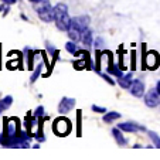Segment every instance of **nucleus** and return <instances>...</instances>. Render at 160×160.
Wrapping results in <instances>:
<instances>
[{"mask_svg": "<svg viewBox=\"0 0 160 160\" xmlns=\"http://www.w3.org/2000/svg\"><path fill=\"white\" fill-rule=\"evenodd\" d=\"M54 20L60 30H62V31L68 30V27L71 24V17L68 14V7L64 3H58L54 7Z\"/></svg>", "mask_w": 160, "mask_h": 160, "instance_id": "f257e3e1", "label": "nucleus"}, {"mask_svg": "<svg viewBox=\"0 0 160 160\" xmlns=\"http://www.w3.org/2000/svg\"><path fill=\"white\" fill-rule=\"evenodd\" d=\"M37 13H38L40 18L45 23H50V21L54 20V9L51 7L48 0H41L37 4Z\"/></svg>", "mask_w": 160, "mask_h": 160, "instance_id": "f03ea898", "label": "nucleus"}, {"mask_svg": "<svg viewBox=\"0 0 160 160\" xmlns=\"http://www.w3.org/2000/svg\"><path fill=\"white\" fill-rule=\"evenodd\" d=\"M52 129H54L55 135L65 136V135H68V133H70V130H71V122L68 121L67 118H58L57 121L54 122Z\"/></svg>", "mask_w": 160, "mask_h": 160, "instance_id": "7ed1b4c3", "label": "nucleus"}, {"mask_svg": "<svg viewBox=\"0 0 160 160\" xmlns=\"http://www.w3.org/2000/svg\"><path fill=\"white\" fill-rule=\"evenodd\" d=\"M145 102L148 106H150V108H154V106L159 105V92H157L156 89H150L148 92V94L145 95Z\"/></svg>", "mask_w": 160, "mask_h": 160, "instance_id": "20e7f679", "label": "nucleus"}, {"mask_svg": "<svg viewBox=\"0 0 160 160\" xmlns=\"http://www.w3.org/2000/svg\"><path fill=\"white\" fill-rule=\"evenodd\" d=\"M130 94L136 98L143 97V94H145V84L142 81H139V79L133 81L132 85H130Z\"/></svg>", "mask_w": 160, "mask_h": 160, "instance_id": "39448f33", "label": "nucleus"}, {"mask_svg": "<svg viewBox=\"0 0 160 160\" xmlns=\"http://www.w3.org/2000/svg\"><path fill=\"white\" fill-rule=\"evenodd\" d=\"M74 106H75V99H74V98H62L60 105H58V111H60V113H67V112H70Z\"/></svg>", "mask_w": 160, "mask_h": 160, "instance_id": "423d86ee", "label": "nucleus"}, {"mask_svg": "<svg viewBox=\"0 0 160 160\" xmlns=\"http://www.w3.org/2000/svg\"><path fill=\"white\" fill-rule=\"evenodd\" d=\"M71 21L75 26H78L81 31H85L88 28V26H89V17L88 16H78V17L71 18Z\"/></svg>", "mask_w": 160, "mask_h": 160, "instance_id": "0eeeda50", "label": "nucleus"}, {"mask_svg": "<svg viewBox=\"0 0 160 160\" xmlns=\"http://www.w3.org/2000/svg\"><path fill=\"white\" fill-rule=\"evenodd\" d=\"M6 122H7V125H6V133H4V136H9V138L16 136V132H17V119L10 118Z\"/></svg>", "mask_w": 160, "mask_h": 160, "instance_id": "6e6552de", "label": "nucleus"}, {"mask_svg": "<svg viewBox=\"0 0 160 160\" xmlns=\"http://www.w3.org/2000/svg\"><path fill=\"white\" fill-rule=\"evenodd\" d=\"M67 31H68V37H70L72 41H79V40H81L82 31L79 30L78 26L74 24L72 21H71V24H70V27H68V30H67Z\"/></svg>", "mask_w": 160, "mask_h": 160, "instance_id": "1a4fd4ad", "label": "nucleus"}, {"mask_svg": "<svg viewBox=\"0 0 160 160\" xmlns=\"http://www.w3.org/2000/svg\"><path fill=\"white\" fill-rule=\"evenodd\" d=\"M145 62H146V67H149L150 70H154L157 67V64H159V57H157V54L154 51H150L146 54Z\"/></svg>", "mask_w": 160, "mask_h": 160, "instance_id": "9d476101", "label": "nucleus"}, {"mask_svg": "<svg viewBox=\"0 0 160 160\" xmlns=\"http://www.w3.org/2000/svg\"><path fill=\"white\" fill-rule=\"evenodd\" d=\"M119 129L125 130V132H138V130H145V128L139 126V125H136V123L125 122V123H119Z\"/></svg>", "mask_w": 160, "mask_h": 160, "instance_id": "9b49d317", "label": "nucleus"}, {"mask_svg": "<svg viewBox=\"0 0 160 160\" xmlns=\"http://www.w3.org/2000/svg\"><path fill=\"white\" fill-rule=\"evenodd\" d=\"M118 84L121 85L123 89H128V88H130V85H132V74H126V75L119 77Z\"/></svg>", "mask_w": 160, "mask_h": 160, "instance_id": "f8f14e48", "label": "nucleus"}, {"mask_svg": "<svg viewBox=\"0 0 160 160\" xmlns=\"http://www.w3.org/2000/svg\"><path fill=\"white\" fill-rule=\"evenodd\" d=\"M92 37H94L92 31L88 30V28H87L85 31H82V37H81V40H82V42H84L85 45H92V42H94Z\"/></svg>", "mask_w": 160, "mask_h": 160, "instance_id": "ddd939ff", "label": "nucleus"}, {"mask_svg": "<svg viewBox=\"0 0 160 160\" xmlns=\"http://www.w3.org/2000/svg\"><path fill=\"white\" fill-rule=\"evenodd\" d=\"M12 102H13V98L12 97L3 98V99L0 101V109H2V111H6L7 108H10V106H12Z\"/></svg>", "mask_w": 160, "mask_h": 160, "instance_id": "4468645a", "label": "nucleus"}, {"mask_svg": "<svg viewBox=\"0 0 160 160\" xmlns=\"http://www.w3.org/2000/svg\"><path fill=\"white\" fill-rule=\"evenodd\" d=\"M112 133H113V136H115L116 142H118L119 145H126V139H125L123 136H122L121 130H119V129H113V130H112Z\"/></svg>", "mask_w": 160, "mask_h": 160, "instance_id": "2eb2a0df", "label": "nucleus"}, {"mask_svg": "<svg viewBox=\"0 0 160 160\" xmlns=\"http://www.w3.org/2000/svg\"><path fill=\"white\" fill-rule=\"evenodd\" d=\"M121 118V113H118V112H109V113H105V116H103V121L105 122H112L115 121V119H119Z\"/></svg>", "mask_w": 160, "mask_h": 160, "instance_id": "dca6fc26", "label": "nucleus"}, {"mask_svg": "<svg viewBox=\"0 0 160 160\" xmlns=\"http://www.w3.org/2000/svg\"><path fill=\"white\" fill-rule=\"evenodd\" d=\"M65 48H67V51L68 52H71V54H75L77 52V45H75V41H68L65 44Z\"/></svg>", "mask_w": 160, "mask_h": 160, "instance_id": "f3484780", "label": "nucleus"}, {"mask_svg": "<svg viewBox=\"0 0 160 160\" xmlns=\"http://www.w3.org/2000/svg\"><path fill=\"white\" fill-rule=\"evenodd\" d=\"M149 136H150V139L153 140V143L156 145V148H160V138L157 136L156 132H150L149 133Z\"/></svg>", "mask_w": 160, "mask_h": 160, "instance_id": "a211bd4d", "label": "nucleus"}, {"mask_svg": "<svg viewBox=\"0 0 160 160\" xmlns=\"http://www.w3.org/2000/svg\"><path fill=\"white\" fill-rule=\"evenodd\" d=\"M109 72L111 74H113V75H116L119 78V77H122V72H121V70L119 68H116V67H113V65H109Z\"/></svg>", "mask_w": 160, "mask_h": 160, "instance_id": "6ab92c4d", "label": "nucleus"}, {"mask_svg": "<svg viewBox=\"0 0 160 160\" xmlns=\"http://www.w3.org/2000/svg\"><path fill=\"white\" fill-rule=\"evenodd\" d=\"M40 70H41V64H40L38 67H37V70H36V72L33 74V77H31V82H36V79H37V77H38V74H40Z\"/></svg>", "mask_w": 160, "mask_h": 160, "instance_id": "aec40b11", "label": "nucleus"}, {"mask_svg": "<svg viewBox=\"0 0 160 160\" xmlns=\"http://www.w3.org/2000/svg\"><path fill=\"white\" fill-rule=\"evenodd\" d=\"M92 111L99 112V113H105L106 109H105V108H99V106H97V105H92Z\"/></svg>", "mask_w": 160, "mask_h": 160, "instance_id": "412c9836", "label": "nucleus"}, {"mask_svg": "<svg viewBox=\"0 0 160 160\" xmlns=\"http://www.w3.org/2000/svg\"><path fill=\"white\" fill-rule=\"evenodd\" d=\"M42 115H44V108L38 106V108L36 109V116H42Z\"/></svg>", "mask_w": 160, "mask_h": 160, "instance_id": "4be33fe9", "label": "nucleus"}, {"mask_svg": "<svg viewBox=\"0 0 160 160\" xmlns=\"http://www.w3.org/2000/svg\"><path fill=\"white\" fill-rule=\"evenodd\" d=\"M102 78H103V79H106V81H108V82H109V84H111V85H113V84H115V82L112 81V79L109 78L108 75H105V74H102Z\"/></svg>", "mask_w": 160, "mask_h": 160, "instance_id": "5701e85b", "label": "nucleus"}, {"mask_svg": "<svg viewBox=\"0 0 160 160\" xmlns=\"http://www.w3.org/2000/svg\"><path fill=\"white\" fill-rule=\"evenodd\" d=\"M102 38H97V41H95L94 42V45H95V47H101V45H102Z\"/></svg>", "mask_w": 160, "mask_h": 160, "instance_id": "b1692460", "label": "nucleus"}, {"mask_svg": "<svg viewBox=\"0 0 160 160\" xmlns=\"http://www.w3.org/2000/svg\"><path fill=\"white\" fill-rule=\"evenodd\" d=\"M156 91L159 92V95H160V81L157 82V87H156Z\"/></svg>", "mask_w": 160, "mask_h": 160, "instance_id": "393cba45", "label": "nucleus"}, {"mask_svg": "<svg viewBox=\"0 0 160 160\" xmlns=\"http://www.w3.org/2000/svg\"><path fill=\"white\" fill-rule=\"evenodd\" d=\"M30 2H33V3H40L41 0H30Z\"/></svg>", "mask_w": 160, "mask_h": 160, "instance_id": "a878e982", "label": "nucleus"}, {"mask_svg": "<svg viewBox=\"0 0 160 160\" xmlns=\"http://www.w3.org/2000/svg\"><path fill=\"white\" fill-rule=\"evenodd\" d=\"M17 0H9V3H16Z\"/></svg>", "mask_w": 160, "mask_h": 160, "instance_id": "bb28decb", "label": "nucleus"}, {"mask_svg": "<svg viewBox=\"0 0 160 160\" xmlns=\"http://www.w3.org/2000/svg\"><path fill=\"white\" fill-rule=\"evenodd\" d=\"M0 112H2V109H0Z\"/></svg>", "mask_w": 160, "mask_h": 160, "instance_id": "cd10ccee", "label": "nucleus"}]
</instances>
